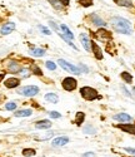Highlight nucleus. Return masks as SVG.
<instances>
[{
  "label": "nucleus",
  "instance_id": "obj_1",
  "mask_svg": "<svg viewBox=\"0 0 135 157\" xmlns=\"http://www.w3.org/2000/svg\"><path fill=\"white\" fill-rule=\"evenodd\" d=\"M111 25L120 34H128V35L131 34V24L129 20H126L124 18H120V17L111 18Z\"/></svg>",
  "mask_w": 135,
  "mask_h": 157
},
{
  "label": "nucleus",
  "instance_id": "obj_2",
  "mask_svg": "<svg viewBox=\"0 0 135 157\" xmlns=\"http://www.w3.org/2000/svg\"><path fill=\"white\" fill-rule=\"evenodd\" d=\"M80 94L83 98H85L86 101H94L98 98V92L97 89H94L91 87H83L80 88Z\"/></svg>",
  "mask_w": 135,
  "mask_h": 157
},
{
  "label": "nucleus",
  "instance_id": "obj_3",
  "mask_svg": "<svg viewBox=\"0 0 135 157\" xmlns=\"http://www.w3.org/2000/svg\"><path fill=\"white\" fill-rule=\"evenodd\" d=\"M58 64L60 65V67H61L64 71H68V72H70V73H73V74L79 75L80 73H82V71H80L79 67H75V65H73L71 63L65 62L64 59H59V60H58Z\"/></svg>",
  "mask_w": 135,
  "mask_h": 157
},
{
  "label": "nucleus",
  "instance_id": "obj_4",
  "mask_svg": "<svg viewBox=\"0 0 135 157\" xmlns=\"http://www.w3.org/2000/svg\"><path fill=\"white\" fill-rule=\"evenodd\" d=\"M61 86L65 90H69V92H71V90H74L76 87H78V81L75 79V78L73 77H66L63 79L61 82Z\"/></svg>",
  "mask_w": 135,
  "mask_h": 157
},
{
  "label": "nucleus",
  "instance_id": "obj_5",
  "mask_svg": "<svg viewBox=\"0 0 135 157\" xmlns=\"http://www.w3.org/2000/svg\"><path fill=\"white\" fill-rule=\"evenodd\" d=\"M19 93L24 94L26 97H33V96L39 93V88L36 86H26V87H24L23 89L19 90Z\"/></svg>",
  "mask_w": 135,
  "mask_h": 157
},
{
  "label": "nucleus",
  "instance_id": "obj_6",
  "mask_svg": "<svg viewBox=\"0 0 135 157\" xmlns=\"http://www.w3.org/2000/svg\"><path fill=\"white\" fill-rule=\"evenodd\" d=\"M68 142H69V138L66 136H60V137L54 138L51 141V145H53V147H61V146H65Z\"/></svg>",
  "mask_w": 135,
  "mask_h": 157
},
{
  "label": "nucleus",
  "instance_id": "obj_7",
  "mask_svg": "<svg viewBox=\"0 0 135 157\" xmlns=\"http://www.w3.org/2000/svg\"><path fill=\"white\" fill-rule=\"evenodd\" d=\"M119 129L124 131L126 133H130V135H134L135 136V124H130V123H120L116 126Z\"/></svg>",
  "mask_w": 135,
  "mask_h": 157
},
{
  "label": "nucleus",
  "instance_id": "obj_8",
  "mask_svg": "<svg viewBox=\"0 0 135 157\" xmlns=\"http://www.w3.org/2000/svg\"><path fill=\"white\" fill-rule=\"evenodd\" d=\"M80 42H82V44H83V47L85 48L86 52L91 50V42H90V39L86 34H80Z\"/></svg>",
  "mask_w": 135,
  "mask_h": 157
},
{
  "label": "nucleus",
  "instance_id": "obj_9",
  "mask_svg": "<svg viewBox=\"0 0 135 157\" xmlns=\"http://www.w3.org/2000/svg\"><path fill=\"white\" fill-rule=\"evenodd\" d=\"M20 84V81L15 77H11V78H8V79L4 82V86L6 88H16Z\"/></svg>",
  "mask_w": 135,
  "mask_h": 157
},
{
  "label": "nucleus",
  "instance_id": "obj_10",
  "mask_svg": "<svg viewBox=\"0 0 135 157\" xmlns=\"http://www.w3.org/2000/svg\"><path fill=\"white\" fill-rule=\"evenodd\" d=\"M14 29H15V24L14 23H6V24H4L3 27H2V29H0V33H2L3 35H8V34H10Z\"/></svg>",
  "mask_w": 135,
  "mask_h": 157
},
{
  "label": "nucleus",
  "instance_id": "obj_11",
  "mask_svg": "<svg viewBox=\"0 0 135 157\" xmlns=\"http://www.w3.org/2000/svg\"><path fill=\"white\" fill-rule=\"evenodd\" d=\"M91 50H93V53H94V56H95L97 59H99V60L103 59V52L95 42H91Z\"/></svg>",
  "mask_w": 135,
  "mask_h": 157
},
{
  "label": "nucleus",
  "instance_id": "obj_12",
  "mask_svg": "<svg viewBox=\"0 0 135 157\" xmlns=\"http://www.w3.org/2000/svg\"><path fill=\"white\" fill-rule=\"evenodd\" d=\"M114 120H116L121 123H129L131 121V117L128 113H118L114 116Z\"/></svg>",
  "mask_w": 135,
  "mask_h": 157
},
{
  "label": "nucleus",
  "instance_id": "obj_13",
  "mask_svg": "<svg viewBox=\"0 0 135 157\" xmlns=\"http://www.w3.org/2000/svg\"><path fill=\"white\" fill-rule=\"evenodd\" d=\"M91 21H93L94 25H97V27H100V28L106 27V23H105L100 17H98V15H95V14L91 15Z\"/></svg>",
  "mask_w": 135,
  "mask_h": 157
},
{
  "label": "nucleus",
  "instance_id": "obj_14",
  "mask_svg": "<svg viewBox=\"0 0 135 157\" xmlns=\"http://www.w3.org/2000/svg\"><path fill=\"white\" fill-rule=\"evenodd\" d=\"M51 127V122L48 120H43V121H39L35 123V128L38 129H48Z\"/></svg>",
  "mask_w": 135,
  "mask_h": 157
},
{
  "label": "nucleus",
  "instance_id": "obj_15",
  "mask_svg": "<svg viewBox=\"0 0 135 157\" xmlns=\"http://www.w3.org/2000/svg\"><path fill=\"white\" fill-rule=\"evenodd\" d=\"M97 35L101 39H110L111 38V33L108 32L105 28H100L98 32H97Z\"/></svg>",
  "mask_w": 135,
  "mask_h": 157
},
{
  "label": "nucleus",
  "instance_id": "obj_16",
  "mask_svg": "<svg viewBox=\"0 0 135 157\" xmlns=\"http://www.w3.org/2000/svg\"><path fill=\"white\" fill-rule=\"evenodd\" d=\"M8 69H9V72H11V73H19L20 71H21V67L16 63V62H10V64H9V67H8Z\"/></svg>",
  "mask_w": 135,
  "mask_h": 157
},
{
  "label": "nucleus",
  "instance_id": "obj_17",
  "mask_svg": "<svg viewBox=\"0 0 135 157\" xmlns=\"http://www.w3.org/2000/svg\"><path fill=\"white\" fill-rule=\"evenodd\" d=\"M29 53L33 56V57H43L45 54V50L42 49V48H31Z\"/></svg>",
  "mask_w": 135,
  "mask_h": 157
},
{
  "label": "nucleus",
  "instance_id": "obj_18",
  "mask_svg": "<svg viewBox=\"0 0 135 157\" xmlns=\"http://www.w3.org/2000/svg\"><path fill=\"white\" fill-rule=\"evenodd\" d=\"M60 29L63 30V34L68 36V39H70V40H71V39H74V38H75V36H74V34L70 32V29L68 28L65 24H61V25H60Z\"/></svg>",
  "mask_w": 135,
  "mask_h": 157
},
{
  "label": "nucleus",
  "instance_id": "obj_19",
  "mask_svg": "<svg viewBox=\"0 0 135 157\" xmlns=\"http://www.w3.org/2000/svg\"><path fill=\"white\" fill-rule=\"evenodd\" d=\"M84 120H85V113L84 112H78L75 114V122H76L78 126H82Z\"/></svg>",
  "mask_w": 135,
  "mask_h": 157
},
{
  "label": "nucleus",
  "instance_id": "obj_20",
  "mask_svg": "<svg viewBox=\"0 0 135 157\" xmlns=\"http://www.w3.org/2000/svg\"><path fill=\"white\" fill-rule=\"evenodd\" d=\"M114 3L119 6H125V8H130L133 5L131 0H114Z\"/></svg>",
  "mask_w": 135,
  "mask_h": 157
},
{
  "label": "nucleus",
  "instance_id": "obj_21",
  "mask_svg": "<svg viewBox=\"0 0 135 157\" xmlns=\"http://www.w3.org/2000/svg\"><path fill=\"white\" fill-rule=\"evenodd\" d=\"M31 113H33L31 109H21L15 112V117H29L31 116Z\"/></svg>",
  "mask_w": 135,
  "mask_h": 157
},
{
  "label": "nucleus",
  "instance_id": "obj_22",
  "mask_svg": "<svg viewBox=\"0 0 135 157\" xmlns=\"http://www.w3.org/2000/svg\"><path fill=\"white\" fill-rule=\"evenodd\" d=\"M45 101H48L50 103H57L59 101V98H58V96L55 93H46L45 94Z\"/></svg>",
  "mask_w": 135,
  "mask_h": 157
},
{
  "label": "nucleus",
  "instance_id": "obj_23",
  "mask_svg": "<svg viewBox=\"0 0 135 157\" xmlns=\"http://www.w3.org/2000/svg\"><path fill=\"white\" fill-rule=\"evenodd\" d=\"M36 153V151L34 148H24L23 150V156L24 157H33Z\"/></svg>",
  "mask_w": 135,
  "mask_h": 157
},
{
  "label": "nucleus",
  "instance_id": "obj_24",
  "mask_svg": "<svg viewBox=\"0 0 135 157\" xmlns=\"http://www.w3.org/2000/svg\"><path fill=\"white\" fill-rule=\"evenodd\" d=\"M120 75H121V78H123V79H124L126 83H131V82H133V77H131L130 73H128V72H123Z\"/></svg>",
  "mask_w": 135,
  "mask_h": 157
},
{
  "label": "nucleus",
  "instance_id": "obj_25",
  "mask_svg": "<svg viewBox=\"0 0 135 157\" xmlns=\"http://www.w3.org/2000/svg\"><path fill=\"white\" fill-rule=\"evenodd\" d=\"M93 0H79V4L82 5V6H85V8H88V6H91L93 5Z\"/></svg>",
  "mask_w": 135,
  "mask_h": 157
},
{
  "label": "nucleus",
  "instance_id": "obj_26",
  "mask_svg": "<svg viewBox=\"0 0 135 157\" xmlns=\"http://www.w3.org/2000/svg\"><path fill=\"white\" fill-rule=\"evenodd\" d=\"M83 131H84V133H89V135H94V133H97V129H95V128H93L91 126H86Z\"/></svg>",
  "mask_w": 135,
  "mask_h": 157
},
{
  "label": "nucleus",
  "instance_id": "obj_27",
  "mask_svg": "<svg viewBox=\"0 0 135 157\" xmlns=\"http://www.w3.org/2000/svg\"><path fill=\"white\" fill-rule=\"evenodd\" d=\"M15 108H16V103H14V102H9V103L5 104V109L6 111H14Z\"/></svg>",
  "mask_w": 135,
  "mask_h": 157
},
{
  "label": "nucleus",
  "instance_id": "obj_28",
  "mask_svg": "<svg viewBox=\"0 0 135 157\" xmlns=\"http://www.w3.org/2000/svg\"><path fill=\"white\" fill-rule=\"evenodd\" d=\"M48 2H49L50 4H53L55 9H61V4L58 2V0H48Z\"/></svg>",
  "mask_w": 135,
  "mask_h": 157
},
{
  "label": "nucleus",
  "instance_id": "obj_29",
  "mask_svg": "<svg viewBox=\"0 0 135 157\" xmlns=\"http://www.w3.org/2000/svg\"><path fill=\"white\" fill-rule=\"evenodd\" d=\"M45 65H46V68L50 69V71H54V69L57 68V64H55V63H53V62H50V60H48Z\"/></svg>",
  "mask_w": 135,
  "mask_h": 157
},
{
  "label": "nucleus",
  "instance_id": "obj_30",
  "mask_svg": "<svg viewBox=\"0 0 135 157\" xmlns=\"http://www.w3.org/2000/svg\"><path fill=\"white\" fill-rule=\"evenodd\" d=\"M49 25H50V27H53V29L55 30V32H58L59 34L61 33V32H60V29H59V27H58V25H57L55 23H54V21H49Z\"/></svg>",
  "mask_w": 135,
  "mask_h": 157
},
{
  "label": "nucleus",
  "instance_id": "obj_31",
  "mask_svg": "<svg viewBox=\"0 0 135 157\" xmlns=\"http://www.w3.org/2000/svg\"><path fill=\"white\" fill-rule=\"evenodd\" d=\"M39 29L42 30L44 34H46V35H50V30L48 29V28H45V27H43V25H39Z\"/></svg>",
  "mask_w": 135,
  "mask_h": 157
},
{
  "label": "nucleus",
  "instance_id": "obj_32",
  "mask_svg": "<svg viewBox=\"0 0 135 157\" xmlns=\"http://www.w3.org/2000/svg\"><path fill=\"white\" fill-rule=\"evenodd\" d=\"M49 114H50V117H53V118H60V117H61V114L59 112H54V111L50 112Z\"/></svg>",
  "mask_w": 135,
  "mask_h": 157
},
{
  "label": "nucleus",
  "instance_id": "obj_33",
  "mask_svg": "<svg viewBox=\"0 0 135 157\" xmlns=\"http://www.w3.org/2000/svg\"><path fill=\"white\" fill-rule=\"evenodd\" d=\"M33 73L34 74H38V75H43V72L39 69V67H34L33 68Z\"/></svg>",
  "mask_w": 135,
  "mask_h": 157
},
{
  "label": "nucleus",
  "instance_id": "obj_34",
  "mask_svg": "<svg viewBox=\"0 0 135 157\" xmlns=\"http://www.w3.org/2000/svg\"><path fill=\"white\" fill-rule=\"evenodd\" d=\"M20 73L23 74V75H25V77H28L29 74H30V72L26 69V68H21V71H20Z\"/></svg>",
  "mask_w": 135,
  "mask_h": 157
},
{
  "label": "nucleus",
  "instance_id": "obj_35",
  "mask_svg": "<svg viewBox=\"0 0 135 157\" xmlns=\"http://www.w3.org/2000/svg\"><path fill=\"white\" fill-rule=\"evenodd\" d=\"M125 151L133 156H135V148H130V147H125Z\"/></svg>",
  "mask_w": 135,
  "mask_h": 157
},
{
  "label": "nucleus",
  "instance_id": "obj_36",
  "mask_svg": "<svg viewBox=\"0 0 135 157\" xmlns=\"http://www.w3.org/2000/svg\"><path fill=\"white\" fill-rule=\"evenodd\" d=\"M83 157H95V153L94 152H86L83 155Z\"/></svg>",
  "mask_w": 135,
  "mask_h": 157
},
{
  "label": "nucleus",
  "instance_id": "obj_37",
  "mask_svg": "<svg viewBox=\"0 0 135 157\" xmlns=\"http://www.w3.org/2000/svg\"><path fill=\"white\" fill-rule=\"evenodd\" d=\"M60 3H61V5L68 6V5H69V3H70V0H60Z\"/></svg>",
  "mask_w": 135,
  "mask_h": 157
},
{
  "label": "nucleus",
  "instance_id": "obj_38",
  "mask_svg": "<svg viewBox=\"0 0 135 157\" xmlns=\"http://www.w3.org/2000/svg\"><path fill=\"white\" fill-rule=\"evenodd\" d=\"M80 67H82L83 72H85V73H88V72H89V69H88V68H85V65H80ZM82 69H80V71H82Z\"/></svg>",
  "mask_w": 135,
  "mask_h": 157
},
{
  "label": "nucleus",
  "instance_id": "obj_39",
  "mask_svg": "<svg viewBox=\"0 0 135 157\" xmlns=\"http://www.w3.org/2000/svg\"><path fill=\"white\" fill-rule=\"evenodd\" d=\"M133 92H134V94H135V87H134V88H133Z\"/></svg>",
  "mask_w": 135,
  "mask_h": 157
},
{
  "label": "nucleus",
  "instance_id": "obj_40",
  "mask_svg": "<svg viewBox=\"0 0 135 157\" xmlns=\"http://www.w3.org/2000/svg\"><path fill=\"white\" fill-rule=\"evenodd\" d=\"M3 77H4V75H0V79H2V78H3Z\"/></svg>",
  "mask_w": 135,
  "mask_h": 157
},
{
  "label": "nucleus",
  "instance_id": "obj_41",
  "mask_svg": "<svg viewBox=\"0 0 135 157\" xmlns=\"http://www.w3.org/2000/svg\"><path fill=\"white\" fill-rule=\"evenodd\" d=\"M0 99H2V97H0Z\"/></svg>",
  "mask_w": 135,
  "mask_h": 157
}]
</instances>
